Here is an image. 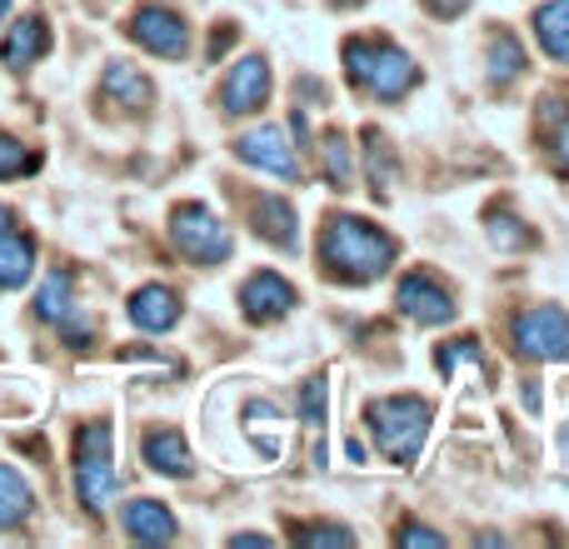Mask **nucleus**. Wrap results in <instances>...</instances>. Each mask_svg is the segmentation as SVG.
<instances>
[{"instance_id": "1", "label": "nucleus", "mask_w": 569, "mask_h": 549, "mask_svg": "<svg viewBox=\"0 0 569 549\" xmlns=\"http://www.w3.org/2000/svg\"><path fill=\"white\" fill-rule=\"evenodd\" d=\"M400 256L390 236L380 226L360 216H330L325 220V236H320V266L330 280L345 285H370L390 270V260Z\"/></svg>"}, {"instance_id": "2", "label": "nucleus", "mask_w": 569, "mask_h": 549, "mask_svg": "<svg viewBox=\"0 0 569 549\" xmlns=\"http://www.w3.org/2000/svg\"><path fill=\"white\" fill-rule=\"evenodd\" d=\"M365 420L375 430V445H380L385 460L395 465H415L425 450V435H430V400L420 395H390V400H370L365 405Z\"/></svg>"}, {"instance_id": "3", "label": "nucleus", "mask_w": 569, "mask_h": 549, "mask_svg": "<svg viewBox=\"0 0 569 549\" xmlns=\"http://www.w3.org/2000/svg\"><path fill=\"white\" fill-rule=\"evenodd\" d=\"M345 70L360 90H370L375 100H400L415 90L420 66L405 56L395 40H350L345 46Z\"/></svg>"}, {"instance_id": "4", "label": "nucleus", "mask_w": 569, "mask_h": 549, "mask_svg": "<svg viewBox=\"0 0 569 549\" xmlns=\"http://www.w3.org/2000/svg\"><path fill=\"white\" fill-rule=\"evenodd\" d=\"M76 495L90 515H106L116 500V460H110V425L96 420L76 435Z\"/></svg>"}, {"instance_id": "5", "label": "nucleus", "mask_w": 569, "mask_h": 549, "mask_svg": "<svg viewBox=\"0 0 569 549\" xmlns=\"http://www.w3.org/2000/svg\"><path fill=\"white\" fill-rule=\"evenodd\" d=\"M170 240H176V250L186 260H196V266H220V260H230V250H236L230 230L220 226L210 206H176V216H170Z\"/></svg>"}, {"instance_id": "6", "label": "nucleus", "mask_w": 569, "mask_h": 549, "mask_svg": "<svg viewBox=\"0 0 569 549\" xmlns=\"http://www.w3.org/2000/svg\"><path fill=\"white\" fill-rule=\"evenodd\" d=\"M515 350L525 360H569V315L555 305L525 310L515 320Z\"/></svg>"}, {"instance_id": "7", "label": "nucleus", "mask_w": 569, "mask_h": 549, "mask_svg": "<svg viewBox=\"0 0 569 549\" xmlns=\"http://www.w3.org/2000/svg\"><path fill=\"white\" fill-rule=\"evenodd\" d=\"M130 40L146 46V50H156V56H166V60H176V56L190 50L186 20H180L170 6H140L136 16H130Z\"/></svg>"}, {"instance_id": "8", "label": "nucleus", "mask_w": 569, "mask_h": 549, "mask_svg": "<svg viewBox=\"0 0 569 549\" xmlns=\"http://www.w3.org/2000/svg\"><path fill=\"white\" fill-rule=\"evenodd\" d=\"M395 305H400L410 320H420V325H450L455 320V295L425 270L405 274L400 290H395Z\"/></svg>"}, {"instance_id": "9", "label": "nucleus", "mask_w": 569, "mask_h": 549, "mask_svg": "<svg viewBox=\"0 0 569 549\" xmlns=\"http://www.w3.org/2000/svg\"><path fill=\"white\" fill-rule=\"evenodd\" d=\"M295 285L284 280V274L276 270H260V274H250L246 285H240V310L250 315V320H260V325H270V320H284V315L295 310Z\"/></svg>"}, {"instance_id": "10", "label": "nucleus", "mask_w": 569, "mask_h": 549, "mask_svg": "<svg viewBox=\"0 0 569 549\" xmlns=\"http://www.w3.org/2000/svg\"><path fill=\"white\" fill-rule=\"evenodd\" d=\"M236 156L246 160V166L270 170V176H280V180H290L295 170H300V160H295V150H290V140H284V130H280V126L246 130V136L236 140Z\"/></svg>"}, {"instance_id": "11", "label": "nucleus", "mask_w": 569, "mask_h": 549, "mask_svg": "<svg viewBox=\"0 0 569 549\" xmlns=\"http://www.w3.org/2000/svg\"><path fill=\"white\" fill-rule=\"evenodd\" d=\"M270 96V66L266 56H246L230 66L226 86H220V100H226L230 116H250V110H260Z\"/></svg>"}, {"instance_id": "12", "label": "nucleus", "mask_w": 569, "mask_h": 549, "mask_svg": "<svg viewBox=\"0 0 569 549\" xmlns=\"http://www.w3.org/2000/svg\"><path fill=\"white\" fill-rule=\"evenodd\" d=\"M120 525H126V535L140 545H170L180 535L176 515H170L160 500H130L126 510H120Z\"/></svg>"}, {"instance_id": "13", "label": "nucleus", "mask_w": 569, "mask_h": 549, "mask_svg": "<svg viewBox=\"0 0 569 549\" xmlns=\"http://www.w3.org/2000/svg\"><path fill=\"white\" fill-rule=\"evenodd\" d=\"M46 50H50V26L40 16L16 20V26L6 30V40H0V60H6V70H30Z\"/></svg>"}, {"instance_id": "14", "label": "nucleus", "mask_w": 569, "mask_h": 549, "mask_svg": "<svg viewBox=\"0 0 569 549\" xmlns=\"http://www.w3.org/2000/svg\"><path fill=\"white\" fill-rule=\"evenodd\" d=\"M130 320H136L140 330H150V335L176 330V320H180V295L170 290V285H146V290L130 295Z\"/></svg>"}, {"instance_id": "15", "label": "nucleus", "mask_w": 569, "mask_h": 549, "mask_svg": "<svg viewBox=\"0 0 569 549\" xmlns=\"http://www.w3.org/2000/svg\"><path fill=\"white\" fill-rule=\"evenodd\" d=\"M256 230L270 240V246H280V250H300V220H295V210H290V200H280V196H266L256 210Z\"/></svg>"}, {"instance_id": "16", "label": "nucleus", "mask_w": 569, "mask_h": 549, "mask_svg": "<svg viewBox=\"0 0 569 549\" xmlns=\"http://www.w3.org/2000/svg\"><path fill=\"white\" fill-rule=\"evenodd\" d=\"M146 460H150V470L170 475V480H186V475L196 470V460H190L186 440H180L176 430H156V435H150V440H146Z\"/></svg>"}, {"instance_id": "17", "label": "nucleus", "mask_w": 569, "mask_h": 549, "mask_svg": "<svg viewBox=\"0 0 569 549\" xmlns=\"http://www.w3.org/2000/svg\"><path fill=\"white\" fill-rule=\"evenodd\" d=\"M30 270H36V246L6 226V230H0V290H16V285H26Z\"/></svg>"}, {"instance_id": "18", "label": "nucleus", "mask_w": 569, "mask_h": 549, "mask_svg": "<svg viewBox=\"0 0 569 549\" xmlns=\"http://www.w3.org/2000/svg\"><path fill=\"white\" fill-rule=\"evenodd\" d=\"M100 90H106V100H116L120 110H146V106H150V80L140 76V70L120 66V60L106 70V80H100Z\"/></svg>"}, {"instance_id": "19", "label": "nucleus", "mask_w": 569, "mask_h": 549, "mask_svg": "<svg viewBox=\"0 0 569 549\" xmlns=\"http://www.w3.org/2000/svg\"><path fill=\"white\" fill-rule=\"evenodd\" d=\"M535 30H540L545 56L569 66V0H550V6L535 10Z\"/></svg>"}, {"instance_id": "20", "label": "nucleus", "mask_w": 569, "mask_h": 549, "mask_svg": "<svg viewBox=\"0 0 569 549\" xmlns=\"http://www.w3.org/2000/svg\"><path fill=\"white\" fill-rule=\"evenodd\" d=\"M30 510H36V495H30V485L20 480L10 465H0V530H16V525H26Z\"/></svg>"}, {"instance_id": "21", "label": "nucleus", "mask_w": 569, "mask_h": 549, "mask_svg": "<svg viewBox=\"0 0 569 549\" xmlns=\"http://www.w3.org/2000/svg\"><path fill=\"white\" fill-rule=\"evenodd\" d=\"M36 315H40V320H50V325H66L70 315H76V300H70V274L66 270L46 274V285H40V295H36Z\"/></svg>"}, {"instance_id": "22", "label": "nucleus", "mask_w": 569, "mask_h": 549, "mask_svg": "<svg viewBox=\"0 0 569 549\" xmlns=\"http://www.w3.org/2000/svg\"><path fill=\"white\" fill-rule=\"evenodd\" d=\"M520 70H525L520 40H515L510 30H500V36L490 40V80L495 86H510V80H520Z\"/></svg>"}, {"instance_id": "23", "label": "nucleus", "mask_w": 569, "mask_h": 549, "mask_svg": "<svg viewBox=\"0 0 569 549\" xmlns=\"http://www.w3.org/2000/svg\"><path fill=\"white\" fill-rule=\"evenodd\" d=\"M320 150H325V180L345 190V186H350V176H355V166H350V146H345V136H340V130H325Z\"/></svg>"}, {"instance_id": "24", "label": "nucleus", "mask_w": 569, "mask_h": 549, "mask_svg": "<svg viewBox=\"0 0 569 549\" xmlns=\"http://www.w3.org/2000/svg\"><path fill=\"white\" fill-rule=\"evenodd\" d=\"M365 146H370V186H375V196H390V186H395V160H390V150H385L380 130H365Z\"/></svg>"}, {"instance_id": "25", "label": "nucleus", "mask_w": 569, "mask_h": 549, "mask_svg": "<svg viewBox=\"0 0 569 549\" xmlns=\"http://www.w3.org/2000/svg\"><path fill=\"white\" fill-rule=\"evenodd\" d=\"M325 385H330L325 375H315V380H305V385H300V420L310 425L315 435L325 430V400H330V390H325Z\"/></svg>"}, {"instance_id": "26", "label": "nucleus", "mask_w": 569, "mask_h": 549, "mask_svg": "<svg viewBox=\"0 0 569 549\" xmlns=\"http://www.w3.org/2000/svg\"><path fill=\"white\" fill-rule=\"evenodd\" d=\"M40 160L36 150H26L16 136H0V180H16V176H30Z\"/></svg>"}, {"instance_id": "27", "label": "nucleus", "mask_w": 569, "mask_h": 549, "mask_svg": "<svg viewBox=\"0 0 569 549\" xmlns=\"http://www.w3.org/2000/svg\"><path fill=\"white\" fill-rule=\"evenodd\" d=\"M295 540L300 545H355V535L340 530V525H295Z\"/></svg>"}, {"instance_id": "28", "label": "nucleus", "mask_w": 569, "mask_h": 549, "mask_svg": "<svg viewBox=\"0 0 569 549\" xmlns=\"http://www.w3.org/2000/svg\"><path fill=\"white\" fill-rule=\"evenodd\" d=\"M490 226H495V246H515V250H520V246H530V240H535V236H525V226H515V220L495 216Z\"/></svg>"}, {"instance_id": "29", "label": "nucleus", "mask_w": 569, "mask_h": 549, "mask_svg": "<svg viewBox=\"0 0 569 549\" xmlns=\"http://www.w3.org/2000/svg\"><path fill=\"white\" fill-rule=\"evenodd\" d=\"M550 150H555V160H560V166H569V116H555Z\"/></svg>"}, {"instance_id": "30", "label": "nucleus", "mask_w": 569, "mask_h": 549, "mask_svg": "<svg viewBox=\"0 0 569 549\" xmlns=\"http://www.w3.org/2000/svg\"><path fill=\"white\" fill-rule=\"evenodd\" d=\"M400 545H445V535L440 530H425V525H405Z\"/></svg>"}, {"instance_id": "31", "label": "nucleus", "mask_w": 569, "mask_h": 549, "mask_svg": "<svg viewBox=\"0 0 569 549\" xmlns=\"http://www.w3.org/2000/svg\"><path fill=\"white\" fill-rule=\"evenodd\" d=\"M425 6H430L435 16H445V20H450V16H460V10H470L475 0H425Z\"/></svg>"}, {"instance_id": "32", "label": "nucleus", "mask_w": 569, "mask_h": 549, "mask_svg": "<svg viewBox=\"0 0 569 549\" xmlns=\"http://www.w3.org/2000/svg\"><path fill=\"white\" fill-rule=\"evenodd\" d=\"M6 226H10V210H6V206H0V230H6Z\"/></svg>"}, {"instance_id": "33", "label": "nucleus", "mask_w": 569, "mask_h": 549, "mask_svg": "<svg viewBox=\"0 0 569 549\" xmlns=\"http://www.w3.org/2000/svg\"><path fill=\"white\" fill-rule=\"evenodd\" d=\"M6 10H10V0H0V16H6Z\"/></svg>"}]
</instances>
